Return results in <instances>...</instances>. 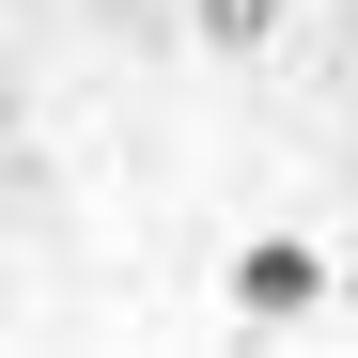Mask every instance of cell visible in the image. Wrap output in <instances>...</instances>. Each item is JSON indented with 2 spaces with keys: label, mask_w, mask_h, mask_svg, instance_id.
<instances>
[{
  "label": "cell",
  "mask_w": 358,
  "mask_h": 358,
  "mask_svg": "<svg viewBox=\"0 0 358 358\" xmlns=\"http://www.w3.org/2000/svg\"><path fill=\"white\" fill-rule=\"evenodd\" d=\"M218 296H234V327H296V312H327V250H296V234H250Z\"/></svg>",
  "instance_id": "obj_1"
},
{
  "label": "cell",
  "mask_w": 358,
  "mask_h": 358,
  "mask_svg": "<svg viewBox=\"0 0 358 358\" xmlns=\"http://www.w3.org/2000/svg\"><path fill=\"white\" fill-rule=\"evenodd\" d=\"M187 16H203L218 47H265V31H280V0H187Z\"/></svg>",
  "instance_id": "obj_2"
},
{
  "label": "cell",
  "mask_w": 358,
  "mask_h": 358,
  "mask_svg": "<svg viewBox=\"0 0 358 358\" xmlns=\"http://www.w3.org/2000/svg\"><path fill=\"white\" fill-rule=\"evenodd\" d=\"M343 296H358V280H343Z\"/></svg>",
  "instance_id": "obj_3"
}]
</instances>
